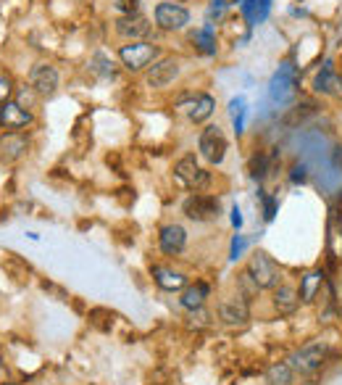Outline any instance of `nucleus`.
<instances>
[{"instance_id":"obj_1","label":"nucleus","mask_w":342,"mask_h":385,"mask_svg":"<svg viewBox=\"0 0 342 385\" xmlns=\"http://www.w3.org/2000/svg\"><path fill=\"white\" fill-rule=\"evenodd\" d=\"M245 269L250 272V277L258 282L261 291H274V288L282 285V269H279V264H276L269 253L255 251L248 259V266H245Z\"/></svg>"},{"instance_id":"obj_2","label":"nucleus","mask_w":342,"mask_h":385,"mask_svg":"<svg viewBox=\"0 0 342 385\" xmlns=\"http://www.w3.org/2000/svg\"><path fill=\"white\" fill-rule=\"evenodd\" d=\"M329 359V345L324 341H311V343L300 345L292 357H289V367L300 375H314L321 370V364Z\"/></svg>"},{"instance_id":"obj_3","label":"nucleus","mask_w":342,"mask_h":385,"mask_svg":"<svg viewBox=\"0 0 342 385\" xmlns=\"http://www.w3.org/2000/svg\"><path fill=\"white\" fill-rule=\"evenodd\" d=\"M118 58H121V64H124L127 71L137 74V71L150 69V64L158 58V48L147 40H137L129 42V45H121L118 48Z\"/></svg>"},{"instance_id":"obj_4","label":"nucleus","mask_w":342,"mask_h":385,"mask_svg":"<svg viewBox=\"0 0 342 385\" xmlns=\"http://www.w3.org/2000/svg\"><path fill=\"white\" fill-rule=\"evenodd\" d=\"M174 177H177V182L187 190H192V193H200V190H206L210 182V174L200 166V161L192 156V153H187L182 159L174 164Z\"/></svg>"},{"instance_id":"obj_5","label":"nucleus","mask_w":342,"mask_h":385,"mask_svg":"<svg viewBox=\"0 0 342 385\" xmlns=\"http://www.w3.org/2000/svg\"><path fill=\"white\" fill-rule=\"evenodd\" d=\"M226 148H229V143H226V135L222 132L219 124H208V127L200 132V137H197V151H200V156L208 161V164H213V166H219V164L226 159Z\"/></svg>"},{"instance_id":"obj_6","label":"nucleus","mask_w":342,"mask_h":385,"mask_svg":"<svg viewBox=\"0 0 342 385\" xmlns=\"http://www.w3.org/2000/svg\"><path fill=\"white\" fill-rule=\"evenodd\" d=\"M153 16H156V27L163 32H182L190 24V11L174 0H161Z\"/></svg>"},{"instance_id":"obj_7","label":"nucleus","mask_w":342,"mask_h":385,"mask_svg":"<svg viewBox=\"0 0 342 385\" xmlns=\"http://www.w3.org/2000/svg\"><path fill=\"white\" fill-rule=\"evenodd\" d=\"M298 93V74H295V67L292 64H282L279 71L271 77V85H269V95L274 103H289Z\"/></svg>"},{"instance_id":"obj_8","label":"nucleus","mask_w":342,"mask_h":385,"mask_svg":"<svg viewBox=\"0 0 342 385\" xmlns=\"http://www.w3.org/2000/svg\"><path fill=\"white\" fill-rule=\"evenodd\" d=\"M179 71H182L179 58L166 55V58L153 61V67L147 69V74H145V82H147V87H153V90H163V87H169L171 82L179 77Z\"/></svg>"},{"instance_id":"obj_9","label":"nucleus","mask_w":342,"mask_h":385,"mask_svg":"<svg viewBox=\"0 0 342 385\" xmlns=\"http://www.w3.org/2000/svg\"><path fill=\"white\" fill-rule=\"evenodd\" d=\"M219 198L216 196H206V193H192L190 198L182 203V212L187 219L192 222H210L219 216Z\"/></svg>"},{"instance_id":"obj_10","label":"nucleus","mask_w":342,"mask_h":385,"mask_svg":"<svg viewBox=\"0 0 342 385\" xmlns=\"http://www.w3.org/2000/svg\"><path fill=\"white\" fill-rule=\"evenodd\" d=\"M58 69L53 64H35L29 69V87L35 90V95L39 98H51L58 90Z\"/></svg>"},{"instance_id":"obj_11","label":"nucleus","mask_w":342,"mask_h":385,"mask_svg":"<svg viewBox=\"0 0 342 385\" xmlns=\"http://www.w3.org/2000/svg\"><path fill=\"white\" fill-rule=\"evenodd\" d=\"M114 29H116L118 37H124V40H129V42H137V40H145V37L153 32V24H150L147 16L132 14V16H118L116 22H114Z\"/></svg>"},{"instance_id":"obj_12","label":"nucleus","mask_w":342,"mask_h":385,"mask_svg":"<svg viewBox=\"0 0 342 385\" xmlns=\"http://www.w3.org/2000/svg\"><path fill=\"white\" fill-rule=\"evenodd\" d=\"M219 319H222L226 327H242L248 325L250 319V306L242 296H235V298H224L219 304Z\"/></svg>"},{"instance_id":"obj_13","label":"nucleus","mask_w":342,"mask_h":385,"mask_svg":"<svg viewBox=\"0 0 342 385\" xmlns=\"http://www.w3.org/2000/svg\"><path fill=\"white\" fill-rule=\"evenodd\" d=\"M35 121L32 111H26L24 106H19L16 101H6L0 103V127L8 130V132H19Z\"/></svg>"},{"instance_id":"obj_14","label":"nucleus","mask_w":342,"mask_h":385,"mask_svg":"<svg viewBox=\"0 0 342 385\" xmlns=\"http://www.w3.org/2000/svg\"><path fill=\"white\" fill-rule=\"evenodd\" d=\"M187 246V230L182 225H166L158 232V248L166 256H179Z\"/></svg>"},{"instance_id":"obj_15","label":"nucleus","mask_w":342,"mask_h":385,"mask_svg":"<svg viewBox=\"0 0 342 385\" xmlns=\"http://www.w3.org/2000/svg\"><path fill=\"white\" fill-rule=\"evenodd\" d=\"M314 90L321 95H332V98H342V77L334 71L332 61H327L321 71L314 77Z\"/></svg>"},{"instance_id":"obj_16","label":"nucleus","mask_w":342,"mask_h":385,"mask_svg":"<svg viewBox=\"0 0 342 385\" xmlns=\"http://www.w3.org/2000/svg\"><path fill=\"white\" fill-rule=\"evenodd\" d=\"M271 306H274L276 314L289 317V314H295L298 306H300V293L295 291L292 285H279V288L271 291Z\"/></svg>"},{"instance_id":"obj_17","label":"nucleus","mask_w":342,"mask_h":385,"mask_svg":"<svg viewBox=\"0 0 342 385\" xmlns=\"http://www.w3.org/2000/svg\"><path fill=\"white\" fill-rule=\"evenodd\" d=\"M182 108L187 111V119L195 121V124H203V121L210 119V114L216 111V101H213V95L200 93V95H195V98H190L187 103H182Z\"/></svg>"},{"instance_id":"obj_18","label":"nucleus","mask_w":342,"mask_h":385,"mask_svg":"<svg viewBox=\"0 0 342 385\" xmlns=\"http://www.w3.org/2000/svg\"><path fill=\"white\" fill-rule=\"evenodd\" d=\"M26 137L21 132H6L0 135V161L13 164L16 159H21L26 151Z\"/></svg>"},{"instance_id":"obj_19","label":"nucleus","mask_w":342,"mask_h":385,"mask_svg":"<svg viewBox=\"0 0 342 385\" xmlns=\"http://www.w3.org/2000/svg\"><path fill=\"white\" fill-rule=\"evenodd\" d=\"M153 280H156V285L161 291L169 293L184 291V285H187V277H184L182 272L169 269V266H153Z\"/></svg>"},{"instance_id":"obj_20","label":"nucleus","mask_w":342,"mask_h":385,"mask_svg":"<svg viewBox=\"0 0 342 385\" xmlns=\"http://www.w3.org/2000/svg\"><path fill=\"white\" fill-rule=\"evenodd\" d=\"M324 288V272L321 269H311L300 277V304H314L318 293Z\"/></svg>"},{"instance_id":"obj_21","label":"nucleus","mask_w":342,"mask_h":385,"mask_svg":"<svg viewBox=\"0 0 342 385\" xmlns=\"http://www.w3.org/2000/svg\"><path fill=\"white\" fill-rule=\"evenodd\" d=\"M240 11H242V16H245V22H248L250 27H255V24H263L269 19L271 0H245L240 6Z\"/></svg>"},{"instance_id":"obj_22","label":"nucleus","mask_w":342,"mask_h":385,"mask_svg":"<svg viewBox=\"0 0 342 385\" xmlns=\"http://www.w3.org/2000/svg\"><path fill=\"white\" fill-rule=\"evenodd\" d=\"M210 288L206 282H195V285H190V288H184L182 291V298H179V304L187 309V311H192V309H200V306L206 304V298H208Z\"/></svg>"},{"instance_id":"obj_23","label":"nucleus","mask_w":342,"mask_h":385,"mask_svg":"<svg viewBox=\"0 0 342 385\" xmlns=\"http://www.w3.org/2000/svg\"><path fill=\"white\" fill-rule=\"evenodd\" d=\"M266 385H295V370L289 361H276L266 370Z\"/></svg>"},{"instance_id":"obj_24","label":"nucleus","mask_w":342,"mask_h":385,"mask_svg":"<svg viewBox=\"0 0 342 385\" xmlns=\"http://www.w3.org/2000/svg\"><path fill=\"white\" fill-rule=\"evenodd\" d=\"M190 37H192V42H195V48L200 53H206V55L216 53V32H213V27L206 24V27L195 29Z\"/></svg>"},{"instance_id":"obj_25","label":"nucleus","mask_w":342,"mask_h":385,"mask_svg":"<svg viewBox=\"0 0 342 385\" xmlns=\"http://www.w3.org/2000/svg\"><path fill=\"white\" fill-rule=\"evenodd\" d=\"M90 71L92 74H98L100 80H114V77H116V67H114V61H111L105 53L92 55L90 58Z\"/></svg>"},{"instance_id":"obj_26","label":"nucleus","mask_w":342,"mask_h":385,"mask_svg":"<svg viewBox=\"0 0 342 385\" xmlns=\"http://www.w3.org/2000/svg\"><path fill=\"white\" fill-rule=\"evenodd\" d=\"M237 288H240V293H237V296H242L245 301H250V298H255V296L261 293V288H258V282L250 277L248 269H245V272H240V280H237Z\"/></svg>"},{"instance_id":"obj_27","label":"nucleus","mask_w":342,"mask_h":385,"mask_svg":"<svg viewBox=\"0 0 342 385\" xmlns=\"http://www.w3.org/2000/svg\"><path fill=\"white\" fill-rule=\"evenodd\" d=\"M226 8H229V3L226 0H210L208 8H206V24L213 27V24H219L226 14Z\"/></svg>"},{"instance_id":"obj_28","label":"nucleus","mask_w":342,"mask_h":385,"mask_svg":"<svg viewBox=\"0 0 342 385\" xmlns=\"http://www.w3.org/2000/svg\"><path fill=\"white\" fill-rule=\"evenodd\" d=\"M269 172V159L263 156V153H255L253 159H250V177L253 180H263Z\"/></svg>"},{"instance_id":"obj_29","label":"nucleus","mask_w":342,"mask_h":385,"mask_svg":"<svg viewBox=\"0 0 342 385\" xmlns=\"http://www.w3.org/2000/svg\"><path fill=\"white\" fill-rule=\"evenodd\" d=\"M187 325L190 327H195V330H200V327H208L210 325V314L200 306V309H192L190 311V317H187Z\"/></svg>"},{"instance_id":"obj_30","label":"nucleus","mask_w":342,"mask_h":385,"mask_svg":"<svg viewBox=\"0 0 342 385\" xmlns=\"http://www.w3.org/2000/svg\"><path fill=\"white\" fill-rule=\"evenodd\" d=\"M261 203H263V219L266 222H271L276 216V209H279V200L274 198V196H266V193H261Z\"/></svg>"},{"instance_id":"obj_31","label":"nucleus","mask_w":342,"mask_h":385,"mask_svg":"<svg viewBox=\"0 0 342 385\" xmlns=\"http://www.w3.org/2000/svg\"><path fill=\"white\" fill-rule=\"evenodd\" d=\"M114 8H116L121 16L140 14V0H114Z\"/></svg>"},{"instance_id":"obj_32","label":"nucleus","mask_w":342,"mask_h":385,"mask_svg":"<svg viewBox=\"0 0 342 385\" xmlns=\"http://www.w3.org/2000/svg\"><path fill=\"white\" fill-rule=\"evenodd\" d=\"M11 93H13V82H11V77H8L6 71H0V103H6V101L11 98Z\"/></svg>"},{"instance_id":"obj_33","label":"nucleus","mask_w":342,"mask_h":385,"mask_svg":"<svg viewBox=\"0 0 342 385\" xmlns=\"http://www.w3.org/2000/svg\"><path fill=\"white\" fill-rule=\"evenodd\" d=\"M245 246H248V243H245V238H242V235H235V238H232V246H229V259H232V262H237V259L245 253Z\"/></svg>"},{"instance_id":"obj_34","label":"nucleus","mask_w":342,"mask_h":385,"mask_svg":"<svg viewBox=\"0 0 342 385\" xmlns=\"http://www.w3.org/2000/svg\"><path fill=\"white\" fill-rule=\"evenodd\" d=\"M289 180L298 185V182H305L308 180V169L303 166V164H298V166H292V174H289Z\"/></svg>"},{"instance_id":"obj_35","label":"nucleus","mask_w":342,"mask_h":385,"mask_svg":"<svg viewBox=\"0 0 342 385\" xmlns=\"http://www.w3.org/2000/svg\"><path fill=\"white\" fill-rule=\"evenodd\" d=\"M232 225H235L237 230L242 227V214H240V209H237V206H232Z\"/></svg>"},{"instance_id":"obj_36","label":"nucleus","mask_w":342,"mask_h":385,"mask_svg":"<svg viewBox=\"0 0 342 385\" xmlns=\"http://www.w3.org/2000/svg\"><path fill=\"white\" fill-rule=\"evenodd\" d=\"M3 372H6V370H3V364H0V380H3Z\"/></svg>"},{"instance_id":"obj_37","label":"nucleus","mask_w":342,"mask_h":385,"mask_svg":"<svg viewBox=\"0 0 342 385\" xmlns=\"http://www.w3.org/2000/svg\"><path fill=\"white\" fill-rule=\"evenodd\" d=\"M0 385H19V383H0Z\"/></svg>"},{"instance_id":"obj_38","label":"nucleus","mask_w":342,"mask_h":385,"mask_svg":"<svg viewBox=\"0 0 342 385\" xmlns=\"http://www.w3.org/2000/svg\"><path fill=\"white\" fill-rule=\"evenodd\" d=\"M82 3H90V0H82Z\"/></svg>"}]
</instances>
